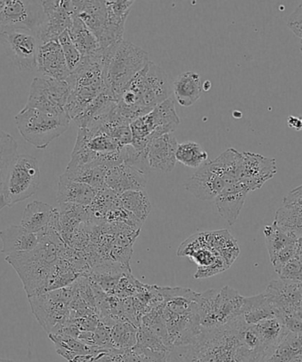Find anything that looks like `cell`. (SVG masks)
I'll return each mask as SVG.
<instances>
[{"instance_id": "cell-1", "label": "cell", "mask_w": 302, "mask_h": 362, "mask_svg": "<svg viewBox=\"0 0 302 362\" xmlns=\"http://www.w3.org/2000/svg\"><path fill=\"white\" fill-rule=\"evenodd\" d=\"M170 94L172 88L165 71L150 62L131 81L117 102V110L131 124L167 100Z\"/></svg>"}, {"instance_id": "cell-2", "label": "cell", "mask_w": 302, "mask_h": 362, "mask_svg": "<svg viewBox=\"0 0 302 362\" xmlns=\"http://www.w3.org/2000/svg\"><path fill=\"white\" fill-rule=\"evenodd\" d=\"M163 303L158 310L167 333L170 346H187L201 334L199 325V293L188 288H158Z\"/></svg>"}, {"instance_id": "cell-3", "label": "cell", "mask_w": 302, "mask_h": 362, "mask_svg": "<svg viewBox=\"0 0 302 362\" xmlns=\"http://www.w3.org/2000/svg\"><path fill=\"white\" fill-rule=\"evenodd\" d=\"M243 153L228 148L215 160L205 163L185 183V188L202 201L215 200L226 186L240 180Z\"/></svg>"}, {"instance_id": "cell-4", "label": "cell", "mask_w": 302, "mask_h": 362, "mask_svg": "<svg viewBox=\"0 0 302 362\" xmlns=\"http://www.w3.org/2000/svg\"><path fill=\"white\" fill-rule=\"evenodd\" d=\"M40 236L42 240L34 250L6 257V261L13 266L23 281L28 298L47 292L56 266L58 248Z\"/></svg>"}, {"instance_id": "cell-5", "label": "cell", "mask_w": 302, "mask_h": 362, "mask_svg": "<svg viewBox=\"0 0 302 362\" xmlns=\"http://www.w3.org/2000/svg\"><path fill=\"white\" fill-rule=\"evenodd\" d=\"M105 83L116 102L141 70L151 62L144 49L133 42L122 41L105 49Z\"/></svg>"}, {"instance_id": "cell-6", "label": "cell", "mask_w": 302, "mask_h": 362, "mask_svg": "<svg viewBox=\"0 0 302 362\" xmlns=\"http://www.w3.org/2000/svg\"><path fill=\"white\" fill-rule=\"evenodd\" d=\"M66 81L70 94L65 111L71 120H74L106 90L104 52L95 58H83L81 66Z\"/></svg>"}, {"instance_id": "cell-7", "label": "cell", "mask_w": 302, "mask_h": 362, "mask_svg": "<svg viewBox=\"0 0 302 362\" xmlns=\"http://www.w3.org/2000/svg\"><path fill=\"white\" fill-rule=\"evenodd\" d=\"M244 297L231 286L199 293L198 317L202 332L213 331L241 317Z\"/></svg>"}, {"instance_id": "cell-8", "label": "cell", "mask_w": 302, "mask_h": 362, "mask_svg": "<svg viewBox=\"0 0 302 362\" xmlns=\"http://www.w3.org/2000/svg\"><path fill=\"white\" fill-rule=\"evenodd\" d=\"M71 119L60 115L24 107L16 117L18 131L27 143L37 150H45L56 138L69 129Z\"/></svg>"}, {"instance_id": "cell-9", "label": "cell", "mask_w": 302, "mask_h": 362, "mask_svg": "<svg viewBox=\"0 0 302 362\" xmlns=\"http://www.w3.org/2000/svg\"><path fill=\"white\" fill-rule=\"evenodd\" d=\"M175 104L172 98L156 106L146 115L139 117L131 122L132 130V146L139 152L146 151L152 140L166 134H172L180 125Z\"/></svg>"}, {"instance_id": "cell-10", "label": "cell", "mask_w": 302, "mask_h": 362, "mask_svg": "<svg viewBox=\"0 0 302 362\" xmlns=\"http://www.w3.org/2000/svg\"><path fill=\"white\" fill-rule=\"evenodd\" d=\"M40 185V169L37 158L19 155L7 173L3 194L7 207L27 200L37 191Z\"/></svg>"}, {"instance_id": "cell-11", "label": "cell", "mask_w": 302, "mask_h": 362, "mask_svg": "<svg viewBox=\"0 0 302 362\" xmlns=\"http://www.w3.org/2000/svg\"><path fill=\"white\" fill-rule=\"evenodd\" d=\"M73 297L72 290L62 288L28 297V300L34 315L50 334L55 329L59 332L65 325Z\"/></svg>"}, {"instance_id": "cell-12", "label": "cell", "mask_w": 302, "mask_h": 362, "mask_svg": "<svg viewBox=\"0 0 302 362\" xmlns=\"http://www.w3.org/2000/svg\"><path fill=\"white\" fill-rule=\"evenodd\" d=\"M45 18L42 1L5 0L0 9V34L27 30L37 35Z\"/></svg>"}, {"instance_id": "cell-13", "label": "cell", "mask_w": 302, "mask_h": 362, "mask_svg": "<svg viewBox=\"0 0 302 362\" xmlns=\"http://www.w3.org/2000/svg\"><path fill=\"white\" fill-rule=\"evenodd\" d=\"M70 94L66 81L47 77H35L32 81L30 97L25 107L60 115L66 112L65 106Z\"/></svg>"}, {"instance_id": "cell-14", "label": "cell", "mask_w": 302, "mask_h": 362, "mask_svg": "<svg viewBox=\"0 0 302 362\" xmlns=\"http://www.w3.org/2000/svg\"><path fill=\"white\" fill-rule=\"evenodd\" d=\"M178 257H187L198 265L194 279H206L230 268L218 252L209 246L206 232L188 238L177 251Z\"/></svg>"}, {"instance_id": "cell-15", "label": "cell", "mask_w": 302, "mask_h": 362, "mask_svg": "<svg viewBox=\"0 0 302 362\" xmlns=\"http://www.w3.org/2000/svg\"><path fill=\"white\" fill-rule=\"evenodd\" d=\"M0 42L14 66L21 71L37 69L39 46L37 35L27 30H13L0 34Z\"/></svg>"}, {"instance_id": "cell-16", "label": "cell", "mask_w": 302, "mask_h": 362, "mask_svg": "<svg viewBox=\"0 0 302 362\" xmlns=\"http://www.w3.org/2000/svg\"><path fill=\"white\" fill-rule=\"evenodd\" d=\"M42 6L45 18L37 35L40 45L59 40L60 35L72 26L74 17L72 1H42Z\"/></svg>"}, {"instance_id": "cell-17", "label": "cell", "mask_w": 302, "mask_h": 362, "mask_svg": "<svg viewBox=\"0 0 302 362\" xmlns=\"http://www.w3.org/2000/svg\"><path fill=\"white\" fill-rule=\"evenodd\" d=\"M74 16L80 18L97 37L102 51L113 45L110 40L108 10L105 1L88 0L72 1ZM116 45V44H115Z\"/></svg>"}, {"instance_id": "cell-18", "label": "cell", "mask_w": 302, "mask_h": 362, "mask_svg": "<svg viewBox=\"0 0 302 362\" xmlns=\"http://www.w3.org/2000/svg\"><path fill=\"white\" fill-rule=\"evenodd\" d=\"M278 172L274 158L243 152L240 180L248 189L255 191L261 188L265 182L272 180Z\"/></svg>"}, {"instance_id": "cell-19", "label": "cell", "mask_w": 302, "mask_h": 362, "mask_svg": "<svg viewBox=\"0 0 302 362\" xmlns=\"http://www.w3.org/2000/svg\"><path fill=\"white\" fill-rule=\"evenodd\" d=\"M266 245L275 272L279 273L287 262L297 257L296 237L284 232L274 223L265 227Z\"/></svg>"}, {"instance_id": "cell-20", "label": "cell", "mask_w": 302, "mask_h": 362, "mask_svg": "<svg viewBox=\"0 0 302 362\" xmlns=\"http://www.w3.org/2000/svg\"><path fill=\"white\" fill-rule=\"evenodd\" d=\"M146 185V173L125 163L113 165L106 172L105 186L118 195L129 191L144 190Z\"/></svg>"}, {"instance_id": "cell-21", "label": "cell", "mask_w": 302, "mask_h": 362, "mask_svg": "<svg viewBox=\"0 0 302 362\" xmlns=\"http://www.w3.org/2000/svg\"><path fill=\"white\" fill-rule=\"evenodd\" d=\"M37 69L42 76L52 79L66 81L71 76L59 40L39 46Z\"/></svg>"}, {"instance_id": "cell-22", "label": "cell", "mask_w": 302, "mask_h": 362, "mask_svg": "<svg viewBox=\"0 0 302 362\" xmlns=\"http://www.w3.org/2000/svg\"><path fill=\"white\" fill-rule=\"evenodd\" d=\"M179 144L173 134H166L152 140L146 148L149 168L163 173L172 172L175 168L176 152Z\"/></svg>"}, {"instance_id": "cell-23", "label": "cell", "mask_w": 302, "mask_h": 362, "mask_svg": "<svg viewBox=\"0 0 302 362\" xmlns=\"http://www.w3.org/2000/svg\"><path fill=\"white\" fill-rule=\"evenodd\" d=\"M276 314L280 311L294 310L301 306L302 284L273 280L264 293Z\"/></svg>"}, {"instance_id": "cell-24", "label": "cell", "mask_w": 302, "mask_h": 362, "mask_svg": "<svg viewBox=\"0 0 302 362\" xmlns=\"http://www.w3.org/2000/svg\"><path fill=\"white\" fill-rule=\"evenodd\" d=\"M250 190L240 181L228 185L215 199L216 209L220 216L229 226H233L239 218L241 209Z\"/></svg>"}, {"instance_id": "cell-25", "label": "cell", "mask_w": 302, "mask_h": 362, "mask_svg": "<svg viewBox=\"0 0 302 362\" xmlns=\"http://www.w3.org/2000/svg\"><path fill=\"white\" fill-rule=\"evenodd\" d=\"M2 248L0 253L10 255L30 252L37 248L40 243V234L28 232L21 226H10L0 230Z\"/></svg>"}, {"instance_id": "cell-26", "label": "cell", "mask_w": 302, "mask_h": 362, "mask_svg": "<svg viewBox=\"0 0 302 362\" xmlns=\"http://www.w3.org/2000/svg\"><path fill=\"white\" fill-rule=\"evenodd\" d=\"M98 190L87 184L76 182L63 175L59 177L57 200L59 204H74L90 207Z\"/></svg>"}, {"instance_id": "cell-27", "label": "cell", "mask_w": 302, "mask_h": 362, "mask_svg": "<svg viewBox=\"0 0 302 362\" xmlns=\"http://www.w3.org/2000/svg\"><path fill=\"white\" fill-rule=\"evenodd\" d=\"M58 214L52 205L34 201L25 208L21 226L30 233L38 234L44 232Z\"/></svg>"}, {"instance_id": "cell-28", "label": "cell", "mask_w": 302, "mask_h": 362, "mask_svg": "<svg viewBox=\"0 0 302 362\" xmlns=\"http://www.w3.org/2000/svg\"><path fill=\"white\" fill-rule=\"evenodd\" d=\"M202 83L200 74L185 72L180 74L173 83V93L179 105L183 107H190L201 98Z\"/></svg>"}, {"instance_id": "cell-29", "label": "cell", "mask_w": 302, "mask_h": 362, "mask_svg": "<svg viewBox=\"0 0 302 362\" xmlns=\"http://www.w3.org/2000/svg\"><path fill=\"white\" fill-rule=\"evenodd\" d=\"M134 2L133 0H131V1L129 0L105 1L106 10H108L110 40H111L112 45L119 44V42L123 41L125 23Z\"/></svg>"}, {"instance_id": "cell-30", "label": "cell", "mask_w": 302, "mask_h": 362, "mask_svg": "<svg viewBox=\"0 0 302 362\" xmlns=\"http://www.w3.org/2000/svg\"><path fill=\"white\" fill-rule=\"evenodd\" d=\"M49 338L54 343L57 353L69 361H72L78 356L98 354L108 350L88 346L80 341L79 339L66 334V333H50Z\"/></svg>"}, {"instance_id": "cell-31", "label": "cell", "mask_w": 302, "mask_h": 362, "mask_svg": "<svg viewBox=\"0 0 302 362\" xmlns=\"http://www.w3.org/2000/svg\"><path fill=\"white\" fill-rule=\"evenodd\" d=\"M69 32L74 45L76 46L83 58H95L104 52L102 51L97 37L80 18H73L72 26Z\"/></svg>"}, {"instance_id": "cell-32", "label": "cell", "mask_w": 302, "mask_h": 362, "mask_svg": "<svg viewBox=\"0 0 302 362\" xmlns=\"http://www.w3.org/2000/svg\"><path fill=\"white\" fill-rule=\"evenodd\" d=\"M275 317V312L265 293L244 297L241 319L247 325H257L265 319Z\"/></svg>"}, {"instance_id": "cell-33", "label": "cell", "mask_w": 302, "mask_h": 362, "mask_svg": "<svg viewBox=\"0 0 302 362\" xmlns=\"http://www.w3.org/2000/svg\"><path fill=\"white\" fill-rule=\"evenodd\" d=\"M108 170L105 166L95 165L67 166L63 175L76 182L87 184L98 191L106 187L105 175Z\"/></svg>"}, {"instance_id": "cell-34", "label": "cell", "mask_w": 302, "mask_h": 362, "mask_svg": "<svg viewBox=\"0 0 302 362\" xmlns=\"http://www.w3.org/2000/svg\"><path fill=\"white\" fill-rule=\"evenodd\" d=\"M253 326L261 339L262 346L265 347V356L274 349L277 346H279L289 334V331H287L281 321L276 317L265 319V320Z\"/></svg>"}, {"instance_id": "cell-35", "label": "cell", "mask_w": 302, "mask_h": 362, "mask_svg": "<svg viewBox=\"0 0 302 362\" xmlns=\"http://www.w3.org/2000/svg\"><path fill=\"white\" fill-rule=\"evenodd\" d=\"M206 235H207L209 246L218 252L227 265L231 267L240 255V247L237 240L227 230L206 232Z\"/></svg>"}, {"instance_id": "cell-36", "label": "cell", "mask_w": 302, "mask_h": 362, "mask_svg": "<svg viewBox=\"0 0 302 362\" xmlns=\"http://www.w3.org/2000/svg\"><path fill=\"white\" fill-rule=\"evenodd\" d=\"M119 199L124 209L141 223L146 221L151 211V202L146 191L144 189L126 192L120 194Z\"/></svg>"}, {"instance_id": "cell-37", "label": "cell", "mask_w": 302, "mask_h": 362, "mask_svg": "<svg viewBox=\"0 0 302 362\" xmlns=\"http://www.w3.org/2000/svg\"><path fill=\"white\" fill-rule=\"evenodd\" d=\"M18 145L9 134L4 133L0 137V211L6 207L4 199L3 188L10 166L19 154H18Z\"/></svg>"}, {"instance_id": "cell-38", "label": "cell", "mask_w": 302, "mask_h": 362, "mask_svg": "<svg viewBox=\"0 0 302 362\" xmlns=\"http://www.w3.org/2000/svg\"><path fill=\"white\" fill-rule=\"evenodd\" d=\"M273 223L297 239L302 238V209L283 205L277 211Z\"/></svg>"}, {"instance_id": "cell-39", "label": "cell", "mask_w": 302, "mask_h": 362, "mask_svg": "<svg viewBox=\"0 0 302 362\" xmlns=\"http://www.w3.org/2000/svg\"><path fill=\"white\" fill-rule=\"evenodd\" d=\"M176 159L185 166L190 168H200L209 160V154L204 148L194 141H186L179 144Z\"/></svg>"}, {"instance_id": "cell-40", "label": "cell", "mask_w": 302, "mask_h": 362, "mask_svg": "<svg viewBox=\"0 0 302 362\" xmlns=\"http://www.w3.org/2000/svg\"><path fill=\"white\" fill-rule=\"evenodd\" d=\"M137 333L138 329L129 322H119L115 325L110 333L112 349H132L137 344Z\"/></svg>"}, {"instance_id": "cell-41", "label": "cell", "mask_w": 302, "mask_h": 362, "mask_svg": "<svg viewBox=\"0 0 302 362\" xmlns=\"http://www.w3.org/2000/svg\"><path fill=\"white\" fill-rule=\"evenodd\" d=\"M59 45H62L64 57H65L67 67L71 72L74 73L83 62V56H81L76 46L74 45L72 39L70 37L69 30L59 37Z\"/></svg>"}, {"instance_id": "cell-42", "label": "cell", "mask_w": 302, "mask_h": 362, "mask_svg": "<svg viewBox=\"0 0 302 362\" xmlns=\"http://www.w3.org/2000/svg\"><path fill=\"white\" fill-rule=\"evenodd\" d=\"M278 274L284 281L302 284V260L294 258L280 269Z\"/></svg>"}, {"instance_id": "cell-43", "label": "cell", "mask_w": 302, "mask_h": 362, "mask_svg": "<svg viewBox=\"0 0 302 362\" xmlns=\"http://www.w3.org/2000/svg\"><path fill=\"white\" fill-rule=\"evenodd\" d=\"M287 26L294 35L302 39V3L291 14Z\"/></svg>"}, {"instance_id": "cell-44", "label": "cell", "mask_w": 302, "mask_h": 362, "mask_svg": "<svg viewBox=\"0 0 302 362\" xmlns=\"http://www.w3.org/2000/svg\"><path fill=\"white\" fill-rule=\"evenodd\" d=\"M283 205L302 209V185L294 188L283 199Z\"/></svg>"}, {"instance_id": "cell-45", "label": "cell", "mask_w": 302, "mask_h": 362, "mask_svg": "<svg viewBox=\"0 0 302 362\" xmlns=\"http://www.w3.org/2000/svg\"><path fill=\"white\" fill-rule=\"evenodd\" d=\"M287 122H289V126L291 129L297 131L302 130V119L298 118V117L289 116V119H287Z\"/></svg>"}, {"instance_id": "cell-46", "label": "cell", "mask_w": 302, "mask_h": 362, "mask_svg": "<svg viewBox=\"0 0 302 362\" xmlns=\"http://www.w3.org/2000/svg\"><path fill=\"white\" fill-rule=\"evenodd\" d=\"M297 258L302 260V238L298 239L297 241Z\"/></svg>"}, {"instance_id": "cell-47", "label": "cell", "mask_w": 302, "mask_h": 362, "mask_svg": "<svg viewBox=\"0 0 302 362\" xmlns=\"http://www.w3.org/2000/svg\"><path fill=\"white\" fill-rule=\"evenodd\" d=\"M211 83L209 81H204V83L202 84V90L204 91H208L211 90Z\"/></svg>"}, {"instance_id": "cell-48", "label": "cell", "mask_w": 302, "mask_h": 362, "mask_svg": "<svg viewBox=\"0 0 302 362\" xmlns=\"http://www.w3.org/2000/svg\"><path fill=\"white\" fill-rule=\"evenodd\" d=\"M0 362H13V361H10V360L0 359Z\"/></svg>"}, {"instance_id": "cell-49", "label": "cell", "mask_w": 302, "mask_h": 362, "mask_svg": "<svg viewBox=\"0 0 302 362\" xmlns=\"http://www.w3.org/2000/svg\"><path fill=\"white\" fill-rule=\"evenodd\" d=\"M4 1H5V0H0V9H1V7L3 6Z\"/></svg>"}, {"instance_id": "cell-50", "label": "cell", "mask_w": 302, "mask_h": 362, "mask_svg": "<svg viewBox=\"0 0 302 362\" xmlns=\"http://www.w3.org/2000/svg\"><path fill=\"white\" fill-rule=\"evenodd\" d=\"M300 49H301V55H302V39L301 40V47H300Z\"/></svg>"}]
</instances>
